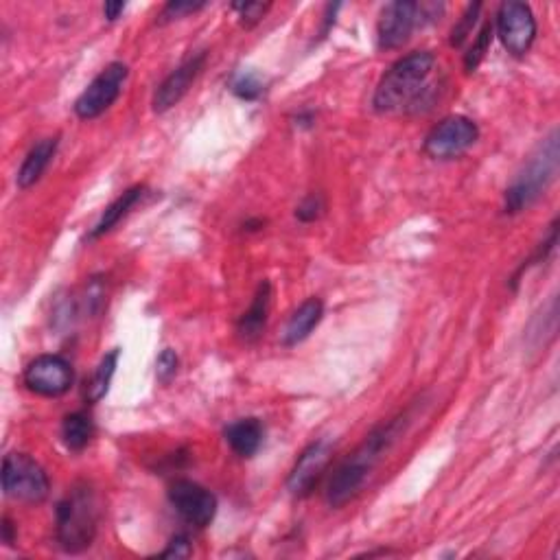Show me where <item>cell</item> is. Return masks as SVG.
I'll use <instances>...</instances> for the list:
<instances>
[{"instance_id":"obj_1","label":"cell","mask_w":560,"mask_h":560,"mask_svg":"<svg viewBox=\"0 0 560 560\" xmlns=\"http://www.w3.org/2000/svg\"><path fill=\"white\" fill-rule=\"evenodd\" d=\"M436 68V55L429 51H416L394 62L372 97V108L379 114L399 110H420V105L431 99V73Z\"/></svg>"},{"instance_id":"obj_2","label":"cell","mask_w":560,"mask_h":560,"mask_svg":"<svg viewBox=\"0 0 560 560\" xmlns=\"http://www.w3.org/2000/svg\"><path fill=\"white\" fill-rule=\"evenodd\" d=\"M405 425L407 414H401L390 420V423L379 425L364 442H361L340 469L335 471L329 482V490H326V501H329L331 508H342L350 499L359 495V490L364 488L372 469H375L377 462L383 458V453L399 440Z\"/></svg>"},{"instance_id":"obj_3","label":"cell","mask_w":560,"mask_h":560,"mask_svg":"<svg viewBox=\"0 0 560 560\" xmlns=\"http://www.w3.org/2000/svg\"><path fill=\"white\" fill-rule=\"evenodd\" d=\"M97 523L99 504L95 488L88 482H77L55 508L57 543L68 554L84 552L95 541Z\"/></svg>"},{"instance_id":"obj_4","label":"cell","mask_w":560,"mask_h":560,"mask_svg":"<svg viewBox=\"0 0 560 560\" xmlns=\"http://www.w3.org/2000/svg\"><path fill=\"white\" fill-rule=\"evenodd\" d=\"M560 167V145L558 132L554 130L539 147L532 151V156L523 162L521 171L510 182L504 197V210L508 215H517L521 210L530 208L539 197L550 189L556 180Z\"/></svg>"},{"instance_id":"obj_5","label":"cell","mask_w":560,"mask_h":560,"mask_svg":"<svg viewBox=\"0 0 560 560\" xmlns=\"http://www.w3.org/2000/svg\"><path fill=\"white\" fill-rule=\"evenodd\" d=\"M445 5L442 3H412V0H394L383 7L377 25V44L381 51H396L410 42L412 33L420 27L436 22Z\"/></svg>"},{"instance_id":"obj_6","label":"cell","mask_w":560,"mask_h":560,"mask_svg":"<svg viewBox=\"0 0 560 560\" xmlns=\"http://www.w3.org/2000/svg\"><path fill=\"white\" fill-rule=\"evenodd\" d=\"M3 490L22 504H42L49 497L51 482L42 466L27 453H9L3 460Z\"/></svg>"},{"instance_id":"obj_7","label":"cell","mask_w":560,"mask_h":560,"mask_svg":"<svg viewBox=\"0 0 560 560\" xmlns=\"http://www.w3.org/2000/svg\"><path fill=\"white\" fill-rule=\"evenodd\" d=\"M477 138H480V127L469 116L453 114L442 119L434 130L425 138V154L434 160H453L464 156Z\"/></svg>"},{"instance_id":"obj_8","label":"cell","mask_w":560,"mask_h":560,"mask_svg":"<svg viewBox=\"0 0 560 560\" xmlns=\"http://www.w3.org/2000/svg\"><path fill=\"white\" fill-rule=\"evenodd\" d=\"M127 77H130L127 64L112 62L105 66L75 101V114L81 121H92L105 110H110L114 101L121 97Z\"/></svg>"},{"instance_id":"obj_9","label":"cell","mask_w":560,"mask_h":560,"mask_svg":"<svg viewBox=\"0 0 560 560\" xmlns=\"http://www.w3.org/2000/svg\"><path fill=\"white\" fill-rule=\"evenodd\" d=\"M497 35L512 57H525L536 40V18L530 5L504 3L497 11Z\"/></svg>"},{"instance_id":"obj_10","label":"cell","mask_w":560,"mask_h":560,"mask_svg":"<svg viewBox=\"0 0 560 560\" xmlns=\"http://www.w3.org/2000/svg\"><path fill=\"white\" fill-rule=\"evenodd\" d=\"M75 383V370L70 361L62 355H40L35 357L25 368V385L40 396H55L66 394Z\"/></svg>"},{"instance_id":"obj_11","label":"cell","mask_w":560,"mask_h":560,"mask_svg":"<svg viewBox=\"0 0 560 560\" xmlns=\"http://www.w3.org/2000/svg\"><path fill=\"white\" fill-rule=\"evenodd\" d=\"M169 501L193 528H206L217 515V497L191 480H175L169 488Z\"/></svg>"},{"instance_id":"obj_12","label":"cell","mask_w":560,"mask_h":560,"mask_svg":"<svg viewBox=\"0 0 560 560\" xmlns=\"http://www.w3.org/2000/svg\"><path fill=\"white\" fill-rule=\"evenodd\" d=\"M206 60H208V53L200 51L191 57H186L178 68L171 70V73L165 77V81H162V84L156 88L154 101H151V105H154V112L162 114V112L171 110L173 105H178L184 99L186 92L191 90L193 81L200 77V73L206 66Z\"/></svg>"},{"instance_id":"obj_13","label":"cell","mask_w":560,"mask_h":560,"mask_svg":"<svg viewBox=\"0 0 560 560\" xmlns=\"http://www.w3.org/2000/svg\"><path fill=\"white\" fill-rule=\"evenodd\" d=\"M331 458H333V447L329 442L324 440L311 442V445L300 453L298 462L289 473V480H287L289 493L296 497L309 495L313 486H318L320 477L326 471V466H329Z\"/></svg>"},{"instance_id":"obj_14","label":"cell","mask_w":560,"mask_h":560,"mask_svg":"<svg viewBox=\"0 0 560 560\" xmlns=\"http://www.w3.org/2000/svg\"><path fill=\"white\" fill-rule=\"evenodd\" d=\"M322 318H324V302L320 298L305 300L294 313H291L283 333H280V340H283L285 346H298L300 342L307 340L315 326L322 322Z\"/></svg>"},{"instance_id":"obj_15","label":"cell","mask_w":560,"mask_h":560,"mask_svg":"<svg viewBox=\"0 0 560 560\" xmlns=\"http://www.w3.org/2000/svg\"><path fill=\"white\" fill-rule=\"evenodd\" d=\"M57 145H60V138L53 136V138H42L40 143H35L29 149V154L25 156V160H22L16 175V182L20 189H31L33 184L40 182L44 171L49 169L57 154Z\"/></svg>"},{"instance_id":"obj_16","label":"cell","mask_w":560,"mask_h":560,"mask_svg":"<svg viewBox=\"0 0 560 560\" xmlns=\"http://www.w3.org/2000/svg\"><path fill=\"white\" fill-rule=\"evenodd\" d=\"M270 302H272V285L263 280L256 289L254 300L250 309L241 315L237 322V333L243 342H256L263 335L267 326V315H270Z\"/></svg>"},{"instance_id":"obj_17","label":"cell","mask_w":560,"mask_h":560,"mask_svg":"<svg viewBox=\"0 0 560 560\" xmlns=\"http://www.w3.org/2000/svg\"><path fill=\"white\" fill-rule=\"evenodd\" d=\"M224 436L230 449L235 451L239 458H252L263 445L265 429L259 418H241L226 427Z\"/></svg>"},{"instance_id":"obj_18","label":"cell","mask_w":560,"mask_h":560,"mask_svg":"<svg viewBox=\"0 0 560 560\" xmlns=\"http://www.w3.org/2000/svg\"><path fill=\"white\" fill-rule=\"evenodd\" d=\"M143 195H145V186H143V184H136V186H132V189L123 191L108 208L103 210L99 221L95 224V228L90 230L88 239L92 241V239H99V237H103V235H108V232H110L116 224H119V221H121L127 213H130V210L140 202V197H143Z\"/></svg>"},{"instance_id":"obj_19","label":"cell","mask_w":560,"mask_h":560,"mask_svg":"<svg viewBox=\"0 0 560 560\" xmlns=\"http://www.w3.org/2000/svg\"><path fill=\"white\" fill-rule=\"evenodd\" d=\"M119 355H121V350L114 348V350H110V353L99 361L97 370L92 372L90 381L86 383V392L84 394H86V401L88 403H99L103 396L108 394L110 383L114 379L116 366H119Z\"/></svg>"},{"instance_id":"obj_20","label":"cell","mask_w":560,"mask_h":560,"mask_svg":"<svg viewBox=\"0 0 560 560\" xmlns=\"http://www.w3.org/2000/svg\"><path fill=\"white\" fill-rule=\"evenodd\" d=\"M95 436V425L86 412H73L62 423V440L70 451H81L88 447V442Z\"/></svg>"},{"instance_id":"obj_21","label":"cell","mask_w":560,"mask_h":560,"mask_svg":"<svg viewBox=\"0 0 560 560\" xmlns=\"http://www.w3.org/2000/svg\"><path fill=\"white\" fill-rule=\"evenodd\" d=\"M230 90L243 101H254L263 95V81L256 73H250V70H241L230 81Z\"/></svg>"},{"instance_id":"obj_22","label":"cell","mask_w":560,"mask_h":560,"mask_svg":"<svg viewBox=\"0 0 560 560\" xmlns=\"http://www.w3.org/2000/svg\"><path fill=\"white\" fill-rule=\"evenodd\" d=\"M490 40H493V25H490V22H484V27L480 29V33H477V38H475L473 46L469 49V53L464 55L466 73H475L477 66L482 64V60H484L486 53H488Z\"/></svg>"},{"instance_id":"obj_23","label":"cell","mask_w":560,"mask_h":560,"mask_svg":"<svg viewBox=\"0 0 560 560\" xmlns=\"http://www.w3.org/2000/svg\"><path fill=\"white\" fill-rule=\"evenodd\" d=\"M480 11H482V5H480V3H475V5L466 7L462 20H460L458 25H455L453 31H451V40H449L451 46H462V42H464L466 38H469L473 27H475V22H477V18H480Z\"/></svg>"},{"instance_id":"obj_24","label":"cell","mask_w":560,"mask_h":560,"mask_svg":"<svg viewBox=\"0 0 560 560\" xmlns=\"http://www.w3.org/2000/svg\"><path fill=\"white\" fill-rule=\"evenodd\" d=\"M204 7H206V3H193V0H171V3H167L165 9H162L158 22L160 25H167V22L195 14V11H200Z\"/></svg>"},{"instance_id":"obj_25","label":"cell","mask_w":560,"mask_h":560,"mask_svg":"<svg viewBox=\"0 0 560 560\" xmlns=\"http://www.w3.org/2000/svg\"><path fill=\"white\" fill-rule=\"evenodd\" d=\"M324 208H326L324 197L320 193H311L298 204L296 217H298V221H302V224H311V221H318L322 217Z\"/></svg>"},{"instance_id":"obj_26","label":"cell","mask_w":560,"mask_h":560,"mask_svg":"<svg viewBox=\"0 0 560 560\" xmlns=\"http://www.w3.org/2000/svg\"><path fill=\"white\" fill-rule=\"evenodd\" d=\"M232 9L239 14L241 25L250 29L254 25H259V22L265 18L267 11H270V5L267 3H237V5H232Z\"/></svg>"},{"instance_id":"obj_27","label":"cell","mask_w":560,"mask_h":560,"mask_svg":"<svg viewBox=\"0 0 560 560\" xmlns=\"http://www.w3.org/2000/svg\"><path fill=\"white\" fill-rule=\"evenodd\" d=\"M178 368H180V359L175 355V350L167 348L162 350L158 361H156V375L162 383H169L175 375H178Z\"/></svg>"},{"instance_id":"obj_28","label":"cell","mask_w":560,"mask_h":560,"mask_svg":"<svg viewBox=\"0 0 560 560\" xmlns=\"http://www.w3.org/2000/svg\"><path fill=\"white\" fill-rule=\"evenodd\" d=\"M160 556L165 558H186L191 556V543H189V536L186 534H175L171 543L167 545V550L162 552Z\"/></svg>"},{"instance_id":"obj_29","label":"cell","mask_w":560,"mask_h":560,"mask_svg":"<svg viewBox=\"0 0 560 560\" xmlns=\"http://www.w3.org/2000/svg\"><path fill=\"white\" fill-rule=\"evenodd\" d=\"M125 11V3H105L103 5V16L110 22H114Z\"/></svg>"},{"instance_id":"obj_30","label":"cell","mask_w":560,"mask_h":560,"mask_svg":"<svg viewBox=\"0 0 560 560\" xmlns=\"http://www.w3.org/2000/svg\"><path fill=\"white\" fill-rule=\"evenodd\" d=\"M0 528H3V543L5 545L14 543V539H16V536H14V523H11L9 517L3 519V525H0Z\"/></svg>"}]
</instances>
